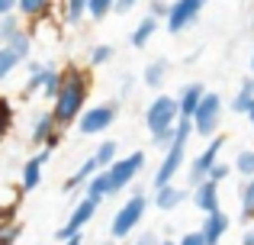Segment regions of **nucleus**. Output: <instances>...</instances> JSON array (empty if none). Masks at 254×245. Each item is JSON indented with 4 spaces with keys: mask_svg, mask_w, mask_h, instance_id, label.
<instances>
[{
    "mask_svg": "<svg viewBox=\"0 0 254 245\" xmlns=\"http://www.w3.org/2000/svg\"><path fill=\"white\" fill-rule=\"evenodd\" d=\"M19 32H23V26H19V16H16V13H13V16H3V19H0V49H3V45H10Z\"/></svg>",
    "mask_w": 254,
    "mask_h": 245,
    "instance_id": "obj_27",
    "label": "nucleus"
},
{
    "mask_svg": "<svg viewBox=\"0 0 254 245\" xmlns=\"http://www.w3.org/2000/svg\"><path fill=\"white\" fill-rule=\"evenodd\" d=\"M55 129H58V126H55V120H52V113H36V120H32V132H29L32 145H45V139H49Z\"/></svg>",
    "mask_w": 254,
    "mask_h": 245,
    "instance_id": "obj_20",
    "label": "nucleus"
},
{
    "mask_svg": "<svg viewBox=\"0 0 254 245\" xmlns=\"http://www.w3.org/2000/svg\"><path fill=\"white\" fill-rule=\"evenodd\" d=\"M58 87H62V71L52 68V65H45V81H42V97L45 100H55Z\"/></svg>",
    "mask_w": 254,
    "mask_h": 245,
    "instance_id": "obj_28",
    "label": "nucleus"
},
{
    "mask_svg": "<svg viewBox=\"0 0 254 245\" xmlns=\"http://www.w3.org/2000/svg\"><path fill=\"white\" fill-rule=\"evenodd\" d=\"M13 129V103L10 97H0V139Z\"/></svg>",
    "mask_w": 254,
    "mask_h": 245,
    "instance_id": "obj_31",
    "label": "nucleus"
},
{
    "mask_svg": "<svg viewBox=\"0 0 254 245\" xmlns=\"http://www.w3.org/2000/svg\"><path fill=\"white\" fill-rule=\"evenodd\" d=\"M3 49H10L13 55H16V62H19V65L29 62V55H32V39H29V32L23 29V32H19V36L10 42V45H3Z\"/></svg>",
    "mask_w": 254,
    "mask_h": 245,
    "instance_id": "obj_26",
    "label": "nucleus"
},
{
    "mask_svg": "<svg viewBox=\"0 0 254 245\" xmlns=\"http://www.w3.org/2000/svg\"><path fill=\"white\" fill-rule=\"evenodd\" d=\"M161 245H177V242H174V239H168V242H161Z\"/></svg>",
    "mask_w": 254,
    "mask_h": 245,
    "instance_id": "obj_48",
    "label": "nucleus"
},
{
    "mask_svg": "<svg viewBox=\"0 0 254 245\" xmlns=\"http://www.w3.org/2000/svg\"><path fill=\"white\" fill-rule=\"evenodd\" d=\"M145 210H148V194H145V190H135V194H132L129 200L116 210V216H113V223H110V236H113V239L110 242L126 239V236H129L132 229L142 223Z\"/></svg>",
    "mask_w": 254,
    "mask_h": 245,
    "instance_id": "obj_4",
    "label": "nucleus"
},
{
    "mask_svg": "<svg viewBox=\"0 0 254 245\" xmlns=\"http://www.w3.org/2000/svg\"><path fill=\"white\" fill-rule=\"evenodd\" d=\"M235 171L248 181V177H254V152L251 149H245V152H238V158H235Z\"/></svg>",
    "mask_w": 254,
    "mask_h": 245,
    "instance_id": "obj_30",
    "label": "nucleus"
},
{
    "mask_svg": "<svg viewBox=\"0 0 254 245\" xmlns=\"http://www.w3.org/2000/svg\"><path fill=\"white\" fill-rule=\"evenodd\" d=\"M49 13L52 3H45V0H19L16 3V16H23L26 23H45Z\"/></svg>",
    "mask_w": 254,
    "mask_h": 245,
    "instance_id": "obj_16",
    "label": "nucleus"
},
{
    "mask_svg": "<svg viewBox=\"0 0 254 245\" xmlns=\"http://www.w3.org/2000/svg\"><path fill=\"white\" fill-rule=\"evenodd\" d=\"M87 94H90V75H87V68L62 71V87H58L55 100H52V110H49L62 132L71 123H77V116L87 110Z\"/></svg>",
    "mask_w": 254,
    "mask_h": 245,
    "instance_id": "obj_1",
    "label": "nucleus"
},
{
    "mask_svg": "<svg viewBox=\"0 0 254 245\" xmlns=\"http://www.w3.org/2000/svg\"><path fill=\"white\" fill-rule=\"evenodd\" d=\"M203 94H206L203 84H199V81H190L177 97H174V100H177V110H180V120H190L193 110H196V107H199V100H203Z\"/></svg>",
    "mask_w": 254,
    "mask_h": 245,
    "instance_id": "obj_14",
    "label": "nucleus"
},
{
    "mask_svg": "<svg viewBox=\"0 0 254 245\" xmlns=\"http://www.w3.org/2000/svg\"><path fill=\"white\" fill-rule=\"evenodd\" d=\"M232 226V216L225 213V210H216V213H206L203 226H199V239H203L206 245H219L225 239V233H229Z\"/></svg>",
    "mask_w": 254,
    "mask_h": 245,
    "instance_id": "obj_11",
    "label": "nucleus"
},
{
    "mask_svg": "<svg viewBox=\"0 0 254 245\" xmlns=\"http://www.w3.org/2000/svg\"><path fill=\"white\" fill-rule=\"evenodd\" d=\"M58 142H62V129H55V132H52V136L45 139V145H42V149H45V152H52V149H58Z\"/></svg>",
    "mask_w": 254,
    "mask_h": 245,
    "instance_id": "obj_40",
    "label": "nucleus"
},
{
    "mask_svg": "<svg viewBox=\"0 0 254 245\" xmlns=\"http://www.w3.org/2000/svg\"><path fill=\"white\" fill-rule=\"evenodd\" d=\"M177 245H206V242L199 239V233H187V236H184V239H180Z\"/></svg>",
    "mask_w": 254,
    "mask_h": 245,
    "instance_id": "obj_42",
    "label": "nucleus"
},
{
    "mask_svg": "<svg viewBox=\"0 0 254 245\" xmlns=\"http://www.w3.org/2000/svg\"><path fill=\"white\" fill-rule=\"evenodd\" d=\"M23 236V226L16 223H6V226H0V245H16V239Z\"/></svg>",
    "mask_w": 254,
    "mask_h": 245,
    "instance_id": "obj_34",
    "label": "nucleus"
},
{
    "mask_svg": "<svg viewBox=\"0 0 254 245\" xmlns=\"http://www.w3.org/2000/svg\"><path fill=\"white\" fill-rule=\"evenodd\" d=\"M168 6H171V3H164V0H155V3L148 6V16L158 19V23H164V16H168Z\"/></svg>",
    "mask_w": 254,
    "mask_h": 245,
    "instance_id": "obj_36",
    "label": "nucleus"
},
{
    "mask_svg": "<svg viewBox=\"0 0 254 245\" xmlns=\"http://www.w3.org/2000/svg\"><path fill=\"white\" fill-rule=\"evenodd\" d=\"M132 10H135V0H116L110 13H116V16H126V13H132Z\"/></svg>",
    "mask_w": 254,
    "mask_h": 245,
    "instance_id": "obj_38",
    "label": "nucleus"
},
{
    "mask_svg": "<svg viewBox=\"0 0 254 245\" xmlns=\"http://www.w3.org/2000/svg\"><path fill=\"white\" fill-rule=\"evenodd\" d=\"M142 81H145V87L158 90L164 81H168V62H164V58H158V62H148V68H145Z\"/></svg>",
    "mask_w": 254,
    "mask_h": 245,
    "instance_id": "obj_23",
    "label": "nucleus"
},
{
    "mask_svg": "<svg viewBox=\"0 0 254 245\" xmlns=\"http://www.w3.org/2000/svg\"><path fill=\"white\" fill-rule=\"evenodd\" d=\"M158 19H151V16H145L142 23H135V29H132V45H135V49H145V45L151 42V36H155L158 32Z\"/></svg>",
    "mask_w": 254,
    "mask_h": 245,
    "instance_id": "obj_24",
    "label": "nucleus"
},
{
    "mask_svg": "<svg viewBox=\"0 0 254 245\" xmlns=\"http://www.w3.org/2000/svg\"><path fill=\"white\" fill-rule=\"evenodd\" d=\"M84 190H87V200H93V203H103L106 197L113 194V190H110V177H106V171H97V174H93L90 181L84 184Z\"/></svg>",
    "mask_w": 254,
    "mask_h": 245,
    "instance_id": "obj_17",
    "label": "nucleus"
},
{
    "mask_svg": "<svg viewBox=\"0 0 254 245\" xmlns=\"http://www.w3.org/2000/svg\"><path fill=\"white\" fill-rule=\"evenodd\" d=\"M135 245H161V239H158V233H151V229H148V233H142L135 239Z\"/></svg>",
    "mask_w": 254,
    "mask_h": 245,
    "instance_id": "obj_39",
    "label": "nucleus"
},
{
    "mask_svg": "<svg viewBox=\"0 0 254 245\" xmlns=\"http://www.w3.org/2000/svg\"><path fill=\"white\" fill-rule=\"evenodd\" d=\"M58 10H62V23L64 26H81L87 19V0H64Z\"/></svg>",
    "mask_w": 254,
    "mask_h": 245,
    "instance_id": "obj_19",
    "label": "nucleus"
},
{
    "mask_svg": "<svg viewBox=\"0 0 254 245\" xmlns=\"http://www.w3.org/2000/svg\"><path fill=\"white\" fill-rule=\"evenodd\" d=\"M16 213H19V203L0 207V226H6V223H16Z\"/></svg>",
    "mask_w": 254,
    "mask_h": 245,
    "instance_id": "obj_37",
    "label": "nucleus"
},
{
    "mask_svg": "<svg viewBox=\"0 0 254 245\" xmlns=\"http://www.w3.org/2000/svg\"><path fill=\"white\" fill-rule=\"evenodd\" d=\"M97 207H100V203L87 200V197H84V200H77V203H74V210H71V216H68V223H64V226L58 229L55 236H58L62 242H68L71 236H81V229L93 220V216H97Z\"/></svg>",
    "mask_w": 254,
    "mask_h": 245,
    "instance_id": "obj_10",
    "label": "nucleus"
},
{
    "mask_svg": "<svg viewBox=\"0 0 254 245\" xmlns=\"http://www.w3.org/2000/svg\"><path fill=\"white\" fill-rule=\"evenodd\" d=\"M16 68H19L16 55H13L10 49H0V81H3V78H10V75H13Z\"/></svg>",
    "mask_w": 254,
    "mask_h": 245,
    "instance_id": "obj_32",
    "label": "nucleus"
},
{
    "mask_svg": "<svg viewBox=\"0 0 254 245\" xmlns=\"http://www.w3.org/2000/svg\"><path fill=\"white\" fill-rule=\"evenodd\" d=\"M242 220L248 223V226H254V177H248V181L242 184Z\"/></svg>",
    "mask_w": 254,
    "mask_h": 245,
    "instance_id": "obj_25",
    "label": "nucleus"
},
{
    "mask_svg": "<svg viewBox=\"0 0 254 245\" xmlns=\"http://www.w3.org/2000/svg\"><path fill=\"white\" fill-rule=\"evenodd\" d=\"M64 245H84V236H71V239L64 242Z\"/></svg>",
    "mask_w": 254,
    "mask_h": 245,
    "instance_id": "obj_45",
    "label": "nucleus"
},
{
    "mask_svg": "<svg viewBox=\"0 0 254 245\" xmlns=\"http://www.w3.org/2000/svg\"><path fill=\"white\" fill-rule=\"evenodd\" d=\"M193 129H190V120H177V129H174V142L164 149V158L161 164H158L155 177H151V184L158 187H168V184H174V177H177L180 164H184V155H187V142H190Z\"/></svg>",
    "mask_w": 254,
    "mask_h": 245,
    "instance_id": "obj_3",
    "label": "nucleus"
},
{
    "mask_svg": "<svg viewBox=\"0 0 254 245\" xmlns=\"http://www.w3.org/2000/svg\"><path fill=\"white\" fill-rule=\"evenodd\" d=\"M248 120H251V129H254V107H251V113H248Z\"/></svg>",
    "mask_w": 254,
    "mask_h": 245,
    "instance_id": "obj_46",
    "label": "nucleus"
},
{
    "mask_svg": "<svg viewBox=\"0 0 254 245\" xmlns=\"http://www.w3.org/2000/svg\"><path fill=\"white\" fill-rule=\"evenodd\" d=\"M177 120H180V110H177V100H174L171 94H158L155 100L148 103V110H145V126H148L151 142H155L158 149H168L174 142Z\"/></svg>",
    "mask_w": 254,
    "mask_h": 245,
    "instance_id": "obj_2",
    "label": "nucleus"
},
{
    "mask_svg": "<svg viewBox=\"0 0 254 245\" xmlns=\"http://www.w3.org/2000/svg\"><path fill=\"white\" fill-rule=\"evenodd\" d=\"M49 155H52V152H45V149H42L39 155L26 158L23 174H19V177H23V181H19V184H23V190H36L39 184H42V171H45V164H49Z\"/></svg>",
    "mask_w": 254,
    "mask_h": 245,
    "instance_id": "obj_12",
    "label": "nucleus"
},
{
    "mask_svg": "<svg viewBox=\"0 0 254 245\" xmlns=\"http://www.w3.org/2000/svg\"><path fill=\"white\" fill-rule=\"evenodd\" d=\"M219 120H222V97L216 94V90H206L203 100H199V107L193 110L190 116V129L196 132V136H216L219 129Z\"/></svg>",
    "mask_w": 254,
    "mask_h": 245,
    "instance_id": "obj_5",
    "label": "nucleus"
},
{
    "mask_svg": "<svg viewBox=\"0 0 254 245\" xmlns=\"http://www.w3.org/2000/svg\"><path fill=\"white\" fill-rule=\"evenodd\" d=\"M90 158H93V164H97V171H106V168H110V164L119 158V145L113 142V139H106V142L97 145V152H93Z\"/></svg>",
    "mask_w": 254,
    "mask_h": 245,
    "instance_id": "obj_22",
    "label": "nucleus"
},
{
    "mask_svg": "<svg viewBox=\"0 0 254 245\" xmlns=\"http://www.w3.org/2000/svg\"><path fill=\"white\" fill-rule=\"evenodd\" d=\"M145 168V152H129V155H119L116 162L106 168V177H110V190H123L126 184H132Z\"/></svg>",
    "mask_w": 254,
    "mask_h": 245,
    "instance_id": "obj_6",
    "label": "nucleus"
},
{
    "mask_svg": "<svg viewBox=\"0 0 254 245\" xmlns=\"http://www.w3.org/2000/svg\"><path fill=\"white\" fill-rule=\"evenodd\" d=\"M110 10H113V0H87V19H93V23L106 19Z\"/></svg>",
    "mask_w": 254,
    "mask_h": 245,
    "instance_id": "obj_29",
    "label": "nucleus"
},
{
    "mask_svg": "<svg viewBox=\"0 0 254 245\" xmlns=\"http://www.w3.org/2000/svg\"><path fill=\"white\" fill-rule=\"evenodd\" d=\"M251 26H254V16H251Z\"/></svg>",
    "mask_w": 254,
    "mask_h": 245,
    "instance_id": "obj_50",
    "label": "nucleus"
},
{
    "mask_svg": "<svg viewBox=\"0 0 254 245\" xmlns=\"http://www.w3.org/2000/svg\"><path fill=\"white\" fill-rule=\"evenodd\" d=\"M13 13H16V3H13V0H0V19L13 16Z\"/></svg>",
    "mask_w": 254,
    "mask_h": 245,
    "instance_id": "obj_41",
    "label": "nucleus"
},
{
    "mask_svg": "<svg viewBox=\"0 0 254 245\" xmlns=\"http://www.w3.org/2000/svg\"><path fill=\"white\" fill-rule=\"evenodd\" d=\"M229 174H232V164H229V162H216V164L209 168V174H206V181H212V184H222Z\"/></svg>",
    "mask_w": 254,
    "mask_h": 245,
    "instance_id": "obj_35",
    "label": "nucleus"
},
{
    "mask_svg": "<svg viewBox=\"0 0 254 245\" xmlns=\"http://www.w3.org/2000/svg\"><path fill=\"white\" fill-rule=\"evenodd\" d=\"M132 84H135V78H132V75H126V78H123V87H119V90H123V97L132 90Z\"/></svg>",
    "mask_w": 254,
    "mask_h": 245,
    "instance_id": "obj_43",
    "label": "nucleus"
},
{
    "mask_svg": "<svg viewBox=\"0 0 254 245\" xmlns=\"http://www.w3.org/2000/svg\"><path fill=\"white\" fill-rule=\"evenodd\" d=\"M93 174H97V164H93V158H87V162L81 164V168H77L74 174H71L68 181L62 184V190H64V194H74V190H77V187H84V184L90 181Z\"/></svg>",
    "mask_w": 254,
    "mask_h": 245,
    "instance_id": "obj_21",
    "label": "nucleus"
},
{
    "mask_svg": "<svg viewBox=\"0 0 254 245\" xmlns=\"http://www.w3.org/2000/svg\"><path fill=\"white\" fill-rule=\"evenodd\" d=\"M251 71H254V49H251ZM254 78V75H251Z\"/></svg>",
    "mask_w": 254,
    "mask_h": 245,
    "instance_id": "obj_47",
    "label": "nucleus"
},
{
    "mask_svg": "<svg viewBox=\"0 0 254 245\" xmlns=\"http://www.w3.org/2000/svg\"><path fill=\"white\" fill-rule=\"evenodd\" d=\"M251 107H254V78L248 75L242 81V87H238V94L232 97V110H235V113H245L248 116L251 113Z\"/></svg>",
    "mask_w": 254,
    "mask_h": 245,
    "instance_id": "obj_18",
    "label": "nucleus"
},
{
    "mask_svg": "<svg viewBox=\"0 0 254 245\" xmlns=\"http://www.w3.org/2000/svg\"><path fill=\"white\" fill-rule=\"evenodd\" d=\"M203 10H206L203 0H177V3L168 6L164 26H168V32H184V29H190V26L196 23Z\"/></svg>",
    "mask_w": 254,
    "mask_h": 245,
    "instance_id": "obj_9",
    "label": "nucleus"
},
{
    "mask_svg": "<svg viewBox=\"0 0 254 245\" xmlns=\"http://www.w3.org/2000/svg\"><path fill=\"white\" fill-rule=\"evenodd\" d=\"M103 245H116V242H103Z\"/></svg>",
    "mask_w": 254,
    "mask_h": 245,
    "instance_id": "obj_49",
    "label": "nucleus"
},
{
    "mask_svg": "<svg viewBox=\"0 0 254 245\" xmlns=\"http://www.w3.org/2000/svg\"><path fill=\"white\" fill-rule=\"evenodd\" d=\"M242 245H254V226H248V233L242 236Z\"/></svg>",
    "mask_w": 254,
    "mask_h": 245,
    "instance_id": "obj_44",
    "label": "nucleus"
},
{
    "mask_svg": "<svg viewBox=\"0 0 254 245\" xmlns=\"http://www.w3.org/2000/svg\"><path fill=\"white\" fill-rule=\"evenodd\" d=\"M222 149H225V136H212L209 145L190 162V171H187V184H190V187H196V184L206 181V174H209V168L219 162V152Z\"/></svg>",
    "mask_w": 254,
    "mask_h": 245,
    "instance_id": "obj_8",
    "label": "nucleus"
},
{
    "mask_svg": "<svg viewBox=\"0 0 254 245\" xmlns=\"http://www.w3.org/2000/svg\"><path fill=\"white\" fill-rule=\"evenodd\" d=\"M113 58V45H93L90 55H87V62L93 65V68H100V65H106Z\"/></svg>",
    "mask_w": 254,
    "mask_h": 245,
    "instance_id": "obj_33",
    "label": "nucleus"
},
{
    "mask_svg": "<svg viewBox=\"0 0 254 245\" xmlns=\"http://www.w3.org/2000/svg\"><path fill=\"white\" fill-rule=\"evenodd\" d=\"M184 200H187V190H184V187H177V184H168V187H158V190H155V197H151V203H155L158 210H164V213L177 210Z\"/></svg>",
    "mask_w": 254,
    "mask_h": 245,
    "instance_id": "obj_15",
    "label": "nucleus"
},
{
    "mask_svg": "<svg viewBox=\"0 0 254 245\" xmlns=\"http://www.w3.org/2000/svg\"><path fill=\"white\" fill-rule=\"evenodd\" d=\"M119 107L116 103H97V107H87L81 116H77V132L81 136H97V132L110 129L116 123Z\"/></svg>",
    "mask_w": 254,
    "mask_h": 245,
    "instance_id": "obj_7",
    "label": "nucleus"
},
{
    "mask_svg": "<svg viewBox=\"0 0 254 245\" xmlns=\"http://www.w3.org/2000/svg\"><path fill=\"white\" fill-rule=\"evenodd\" d=\"M193 207L203 210V213H216V210H222V200H219V184L212 181H203L193 187Z\"/></svg>",
    "mask_w": 254,
    "mask_h": 245,
    "instance_id": "obj_13",
    "label": "nucleus"
}]
</instances>
